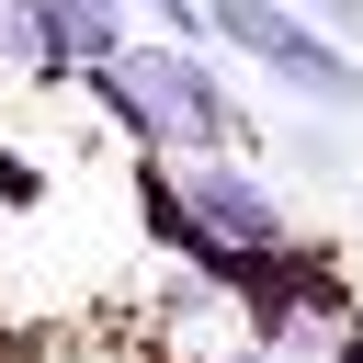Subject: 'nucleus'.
Returning a JSON list of instances; mask_svg holds the SVG:
<instances>
[{
    "label": "nucleus",
    "instance_id": "1",
    "mask_svg": "<svg viewBox=\"0 0 363 363\" xmlns=\"http://www.w3.org/2000/svg\"><path fill=\"white\" fill-rule=\"evenodd\" d=\"M79 91L102 102V125H113L136 159H204V147H250V136H261V125H250V91L227 79V57H216V45L125 34Z\"/></svg>",
    "mask_w": 363,
    "mask_h": 363
},
{
    "label": "nucleus",
    "instance_id": "8",
    "mask_svg": "<svg viewBox=\"0 0 363 363\" xmlns=\"http://www.w3.org/2000/svg\"><path fill=\"white\" fill-rule=\"evenodd\" d=\"M193 363H295V352H272V340H216V352H193Z\"/></svg>",
    "mask_w": 363,
    "mask_h": 363
},
{
    "label": "nucleus",
    "instance_id": "7",
    "mask_svg": "<svg viewBox=\"0 0 363 363\" xmlns=\"http://www.w3.org/2000/svg\"><path fill=\"white\" fill-rule=\"evenodd\" d=\"M284 11H306V23L340 34V45H363V0H284Z\"/></svg>",
    "mask_w": 363,
    "mask_h": 363
},
{
    "label": "nucleus",
    "instance_id": "4",
    "mask_svg": "<svg viewBox=\"0 0 363 363\" xmlns=\"http://www.w3.org/2000/svg\"><path fill=\"white\" fill-rule=\"evenodd\" d=\"M136 23H125V0H0V57H11V79L23 91H79L113 45H125Z\"/></svg>",
    "mask_w": 363,
    "mask_h": 363
},
{
    "label": "nucleus",
    "instance_id": "6",
    "mask_svg": "<svg viewBox=\"0 0 363 363\" xmlns=\"http://www.w3.org/2000/svg\"><path fill=\"white\" fill-rule=\"evenodd\" d=\"M125 23H147L170 45H204V0H125Z\"/></svg>",
    "mask_w": 363,
    "mask_h": 363
},
{
    "label": "nucleus",
    "instance_id": "3",
    "mask_svg": "<svg viewBox=\"0 0 363 363\" xmlns=\"http://www.w3.org/2000/svg\"><path fill=\"white\" fill-rule=\"evenodd\" d=\"M159 170H170V204H182V227H193V284H204V295H216V261L306 238L284 170H272L261 147H204V159H159Z\"/></svg>",
    "mask_w": 363,
    "mask_h": 363
},
{
    "label": "nucleus",
    "instance_id": "2",
    "mask_svg": "<svg viewBox=\"0 0 363 363\" xmlns=\"http://www.w3.org/2000/svg\"><path fill=\"white\" fill-rule=\"evenodd\" d=\"M204 45H216L227 68H250V79H272L295 113H329V125L363 113V45L318 34V23L284 11V0H204Z\"/></svg>",
    "mask_w": 363,
    "mask_h": 363
},
{
    "label": "nucleus",
    "instance_id": "10",
    "mask_svg": "<svg viewBox=\"0 0 363 363\" xmlns=\"http://www.w3.org/2000/svg\"><path fill=\"white\" fill-rule=\"evenodd\" d=\"M0 79H11V57H0Z\"/></svg>",
    "mask_w": 363,
    "mask_h": 363
},
{
    "label": "nucleus",
    "instance_id": "5",
    "mask_svg": "<svg viewBox=\"0 0 363 363\" xmlns=\"http://www.w3.org/2000/svg\"><path fill=\"white\" fill-rule=\"evenodd\" d=\"M284 170H306V182H340V170H352V159H340V125H329V113H306V125L284 136Z\"/></svg>",
    "mask_w": 363,
    "mask_h": 363
},
{
    "label": "nucleus",
    "instance_id": "9",
    "mask_svg": "<svg viewBox=\"0 0 363 363\" xmlns=\"http://www.w3.org/2000/svg\"><path fill=\"white\" fill-rule=\"evenodd\" d=\"M329 363H363V306H352V318L329 329Z\"/></svg>",
    "mask_w": 363,
    "mask_h": 363
}]
</instances>
